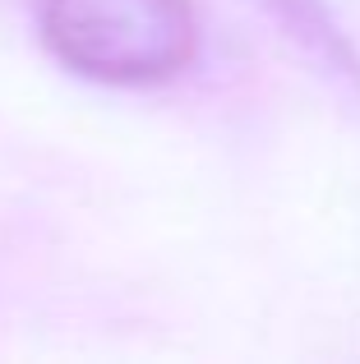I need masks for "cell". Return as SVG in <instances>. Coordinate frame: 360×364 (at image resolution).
Masks as SVG:
<instances>
[{
	"label": "cell",
	"instance_id": "6da1fadb",
	"mask_svg": "<svg viewBox=\"0 0 360 364\" xmlns=\"http://www.w3.org/2000/svg\"><path fill=\"white\" fill-rule=\"evenodd\" d=\"M42 37L83 79L144 88L194 60L198 23L189 0H42Z\"/></svg>",
	"mask_w": 360,
	"mask_h": 364
}]
</instances>
